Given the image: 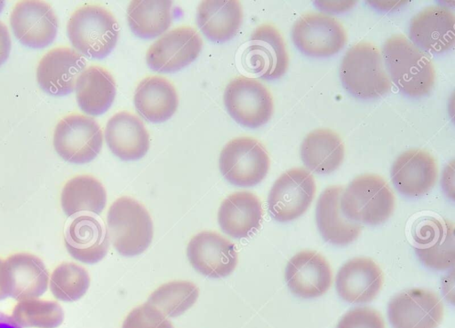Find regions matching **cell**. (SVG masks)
Listing matches in <instances>:
<instances>
[{"mask_svg":"<svg viewBox=\"0 0 455 328\" xmlns=\"http://www.w3.org/2000/svg\"><path fill=\"white\" fill-rule=\"evenodd\" d=\"M382 59L390 80L405 95H427L435 82V68L430 57L403 35L388 37L382 47Z\"/></svg>","mask_w":455,"mask_h":328,"instance_id":"6da1fadb","label":"cell"},{"mask_svg":"<svg viewBox=\"0 0 455 328\" xmlns=\"http://www.w3.org/2000/svg\"><path fill=\"white\" fill-rule=\"evenodd\" d=\"M339 75L345 89L363 99L380 98L392 88L381 52L365 41L355 43L346 51Z\"/></svg>","mask_w":455,"mask_h":328,"instance_id":"7a4b0ae2","label":"cell"},{"mask_svg":"<svg viewBox=\"0 0 455 328\" xmlns=\"http://www.w3.org/2000/svg\"><path fill=\"white\" fill-rule=\"evenodd\" d=\"M67 34L74 50L91 59L106 58L116 45L119 27L110 11L99 4H84L71 14Z\"/></svg>","mask_w":455,"mask_h":328,"instance_id":"3957f363","label":"cell"},{"mask_svg":"<svg viewBox=\"0 0 455 328\" xmlns=\"http://www.w3.org/2000/svg\"><path fill=\"white\" fill-rule=\"evenodd\" d=\"M339 208L349 221L378 225L386 222L394 211V192L381 176L360 175L342 190Z\"/></svg>","mask_w":455,"mask_h":328,"instance_id":"277c9868","label":"cell"},{"mask_svg":"<svg viewBox=\"0 0 455 328\" xmlns=\"http://www.w3.org/2000/svg\"><path fill=\"white\" fill-rule=\"evenodd\" d=\"M108 236L121 255L142 254L153 238V222L143 205L130 197H121L110 206L107 215Z\"/></svg>","mask_w":455,"mask_h":328,"instance_id":"5b68a950","label":"cell"},{"mask_svg":"<svg viewBox=\"0 0 455 328\" xmlns=\"http://www.w3.org/2000/svg\"><path fill=\"white\" fill-rule=\"evenodd\" d=\"M219 166L221 174L230 184L239 187H251L266 177L270 159L259 140L251 137H239L223 147Z\"/></svg>","mask_w":455,"mask_h":328,"instance_id":"8992f818","label":"cell"},{"mask_svg":"<svg viewBox=\"0 0 455 328\" xmlns=\"http://www.w3.org/2000/svg\"><path fill=\"white\" fill-rule=\"evenodd\" d=\"M224 105L228 114L240 125L256 129L266 124L274 113V100L269 90L258 79L240 75L226 86Z\"/></svg>","mask_w":455,"mask_h":328,"instance_id":"52a82bcc","label":"cell"},{"mask_svg":"<svg viewBox=\"0 0 455 328\" xmlns=\"http://www.w3.org/2000/svg\"><path fill=\"white\" fill-rule=\"evenodd\" d=\"M103 133L91 116L71 113L55 126L53 147L66 161L84 164L94 160L101 151Z\"/></svg>","mask_w":455,"mask_h":328,"instance_id":"ba28073f","label":"cell"},{"mask_svg":"<svg viewBox=\"0 0 455 328\" xmlns=\"http://www.w3.org/2000/svg\"><path fill=\"white\" fill-rule=\"evenodd\" d=\"M296 48L314 58H326L337 54L346 45L347 31L335 17L317 12L301 15L291 32Z\"/></svg>","mask_w":455,"mask_h":328,"instance_id":"9c48e42d","label":"cell"},{"mask_svg":"<svg viewBox=\"0 0 455 328\" xmlns=\"http://www.w3.org/2000/svg\"><path fill=\"white\" fill-rule=\"evenodd\" d=\"M315 191V178L307 169L290 168L275 181L269 191L268 212L278 222L292 221L307 210Z\"/></svg>","mask_w":455,"mask_h":328,"instance_id":"30bf717a","label":"cell"},{"mask_svg":"<svg viewBox=\"0 0 455 328\" xmlns=\"http://www.w3.org/2000/svg\"><path fill=\"white\" fill-rule=\"evenodd\" d=\"M247 69L267 81L281 78L289 66L285 41L272 24L263 23L252 32L244 53Z\"/></svg>","mask_w":455,"mask_h":328,"instance_id":"8fae6325","label":"cell"},{"mask_svg":"<svg viewBox=\"0 0 455 328\" xmlns=\"http://www.w3.org/2000/svg\"><path fill=\"white\" fill-rule=\"evenodd\" d=\"M49 284V273L43 261L29 253H16L4 260L0 285L7 297L16 301L43 295Z\"/></svg>","mask_w":455,"mask_h":328,"instance_id":"7c38bea8","label":"cell"},{"mask_svg":"<svg viewBox=\"0 0 455 328\" xmlns=\"http://www.w3.org/2000/svg\"><path fill=\"white\" fill-rule=\"evenodd\" d=\"M14 36L23 45L45 48L56 38L59 21L52 5L44 1H19L10 15Z\"/></svg>","mask_w":455,"mask_h":328,"instance_id":"4fadbf2b","label":"cell"},{"mask_svg":"<svg viewBox=\"0 0 455 328\" xmlns=\"http://www.w3.org/2000/svg\"><path fill=\"white\" fill-rule=\"evenodd\" d=\"M203 40L188 26L177 27L158 38L146 53L148 66L160 73H173L191 64L200 54Z\"/></svg>","mask_w":455,"mask_h":328,"instance_id":"5bb4252c","label":"cell"},{"mask_svg":"<svg viewBox=\"0 0 455 328\" xmlns=\"http://www.w3.org/2000/svg\"><path fill=\"white\" fill-rule=\"evenodd\" d=\"M394 328H437L443 316V304L434 292L411 288L395 295L387 306Z\"/></svg>","mask_w":455,"mask_h":328,"instance_id":"9a60e30c","label":"cell"},{"mask_svg":"<svg viewBox=\"0 0 455 328\" xmlns=\"http://www.w3.org/2000/svg\"><path fill=\"white\" fill-rule=\"evenodd\" d=\"M455 15L448 7L431 5L414 15L410 22V40L426 53L440 54L455 43Z\"/></svg>","mask_w":455,"mask_h":328,"instance_id":"2e32d148","label":"cell"},{"mask_svg":"<svg viewBox=\"0 0 455 328\" xmlns=\"http://www.w3.org/2000/svg\"><path fill=\"white\" fill-rule=\"evenodd\" d=\"M192 267L204 276L220 278L230 275L237 264L235 245L214 231H201L187 247Z\"/></svg>","mask_w":455,"mask_h":328,"instance_id":"e0dca14e","label":"cell"},{"mask_svg":"<svg viewBox=\"0 0 455 328\" xmlns=\"http://www.w3.org/2000/svg\"><path fill=\"white\" fill-rule=\"evenodd\" d=\"M83 55L70 47L48 51L39 60L36 80L40 88L52 96H67L75 90L79 74L85 69Z\"/></svg>","mask_w":455,"mask_h":328,"instance_id":"ac0fdd59","label":"cell"},{"mask_svg":"<svg viewBox=\"0 0 455 328\" xmlns=\"http://www.w3.org/2000/svg\"><path fill=\"white\" fill-rule=\"evenodd\" d=\"M284 277L291 292L304 299L324 294L332 282L328 262L311 250L300 251L293 255L286 265Z\"/></svg>","mask_w":455,"mask_h":328,"instance_id":"d6986e66","label":"cell"},{"mask_svg":"<svg viewBox=\"0 0 455 328\" xmlns=\"http://www.w3.org/2000/svg\"><path fill=\"white\" fill-rule=\"evenodd\" d=\"M438 167L427 151L410 149L402 152L391 168V179L396 190L407 197H419L435 184Z\"/></svg>","mask_w":455,"mask_h":328,"instance_id":"ffe728a7","label":"cell"},{"mask_svg":"<svg viewBox=\"0 0 455 328\" xmlns=\"http://www.w3.org/2000/svg\"><path fill=\"white\" fill-rule=\"evenodd\" d=\"M415 252L427 267L437 270L452 268L455 262L453 224L427 218L414 230Z\"/></svg>","mask_w":455,"mask_h":328,"instance_id":"44dd1931","label":"cell"},{"mask_svg":"<svg viewBox=\"0 0 455 328\" xmlns=\"http://www.w3.org/2000/svg\"><path fill=\"white\" fill-rule=\"evenodd\" d=\"M379 267L370 258L347 261L339 269L335 285L341 299L349 303H368L379 294L383 285Z\"/></svg>","mask_w":455,"mask_h":328,"instance_id":"7402d4cb","label":"cell"},{"mask_svg":"<svg viewBox=\"0 0 455 328\" xmlns=\"http://www.w3.org/2000/svg\"><path fill=\"white\" fill-rule=\"evenodd\" d=\"M105 140L109 150L122 160H137L149 148V134L137 115L121 111L107 122Z\"/></svg>","mask_w":455,"mask_h":328,"instance_id":"603a6c76","label":"cell"},{"mask_svg":"<svg viewBox=\"0 0 455 328\" xmlns=\"http://www.w3.org/2000/svg\"><path fill=\"white\" fill-rule=\"evenodd\" d=\"M108 246L107 230L92 215H78L66 230V249L75 260L81 262L93 264L101 261L108 253Z\"/></svg>","mask_w":455,"mask_h":328,"instance_id":"cb8c5ba5","label":"cell"},{"mask_svg":"<svg viewBox=\"0 0 455 328\" xmlns=\"http://www.w3.org/2000/svg\"><path fill=\"white\" fill-rule=\"evenodd\" d=\"M343 188L330 185L320 194L315 207V221L323 238L335 246H346L357 238L361 223L347 219L339 208Z\"/></svg>","mask_w":455,"mask_h":328,"instance_id":"d4e9b609","label":"cell"},{"mask_svg":"<svg viewBox=\"0 0 455 328\" xmlns=\"http://www.w3.org/2000/svg\"><path fill=\"white\" fill-rule=\"evenodd\" d=\"M263 210L259 198L250 191H236L220 204L218 222L221 230L234 238H248L259 228Z\"/></svg>","mask_w":455,"mask_h":328,"instance_id":"484cf974","label":"cell"},{"mask_svg":"<svg viewBox=\"0 0 455 328\" xmlns=\"http://www.w3.org/2000/svg\"><path fill=\"white\" fill-rule=\"evenodd\" d=\"M133 101L137 112L153 123L169 120L175 113L179 104L175 87L160 75L142 79L136 87Z\"/></svg>","mask_w":455,"mask_h":328,"instance_id":"4316f807","label":"cell"},{"mask_svg":"<svg viewBox=\"0 0 455 328\" xmlns=\"http://www.w3.org/2000/svg\"><path fill=\"white\" fill-rule=\"evenodd\" d=\"M196 23L211 41L232 39L243 23V8L237 0H205L196 10Z\"/></svg>","mask_w":455,"mask_h":328,"instance_id":"83f0119b","label":"cell"},{"mask_svg":"<svg viewBox=\"0 0 455 328\" xmlns=\"http://www.w3.org/2000/svg\"><path fill=\"white\" fill-rule=\"evenodd\" d=\"M345 148L341 137L330 129L310 131L300 145V157L307 169L318 174H331L344 160Z\"/></svg>","mask_w":455,"mask_h":328,"instance_id":"f1b7e54d","label":"cell"},{"mask_svg":"<svg viewBox=\"0 0 455 328\" xmlns=\"http://www.w3.org/2000/svg\"><path fill=\"white\" fill-rule=\"evenodd\" d=\"M116 90L112 74L104 67L95 65L85 67L75 85L79 107L92 116L108 111L115 99Z\"/></svg>","mask_w":455,"mask_h":328,"instance_id":"f546056e","label":"cell"},{"mask_svg":"<svg viewBox=\"0 0 455 328\" xmlns=\"http://www.w3.org/2000/svg\"><path fill=\"white\" fill-rule=\"evenodd\" d=\"M107 203L103 184L90 175H79L69 179L60 193V205L67 216L80 213L100 215Z\"/></svg>","mask_w":455,"mask_h":328,"instance_id":"4dcf8cb0","label":"cell"},{"mask_svg":"<svg viewBox=\"0 0 455 328\" xmlns=\"http://www.w3.org/2000/svg\"><path fill=\"white\" fill-rule=\"evenodd\" d=\"M172 2L169 0H133L127 7V21L140 38L160 36L172 22Z\"/></svg>","mask_w":455,"mask_h":328,"instance_id":"1f68e13d","label":"cell"},{"mask_svg":"<svg viewBox=\"0 0 455 328\" xmlns=\"http://www.w3.org/2000/svg\"><path fill=\"white\" fill-rule=\"evenodd\" d=\"M199 295L197 286L189 281H171L155 290L148 302L165 316L176 317L190 308Z\"/></svg>","mask_w":455,"mask_h":328,"instance_id":"d6a6232c","label":"cell"},{"mask_svg":"<svg viewBox=\"0 0 455 328\" xmlns=\"http://www.w3.org/2000/svg\"><path fill=\"white\" fill-rule=\"evenodd\" d=\"M11 316L22 328H56L62 324L64 312L58 302L36 298L20 301Z\"/></svg>","mask_w":455,"mask_h":328,"instance_id":"836d02e7","label":"cell"},{"mask_svg":"<svg viewBox=\"0 0 455 328\" xmlns=\"http://www.w3.org/2000/svg\"><path fill=\"white\" fill-rule=\"evenodd\" d=\"M50 290L60 301L71 302L81 299L90 286L88 271L75 262H63L51 274Z\"/></svg>","mask_w":455,"mask_h":328,"instance_id":"e575fe53","label":"cell"},{"mask_svg":"<svg viewBox=\"0 0 455 328\" xmlns=\"http://www.w3.org/2000/svg\"><path fill=\"white\" fill-rule=\"evenodd\" d=\"M122 328H174L155 306L146 302L134 308L124 320Z\"/></svg>","mask_w":455,"mask_h":328,"instance_id":"d590c367","label":"cell"},{"mask_svg":"<svg viewBox=\"0 0 455 328\" xmlns=\"http://www.w3.org/2000/svg\"><path fill=\"white\" fill-rule=\"evenodd\" d=\"M336 328H385V322L377 310L357 307L347 311Z\"/></svg>","mask_w":455,"mask_h":328,"instance_id":"8d00e7d4","label":"cell"},{"mask_svg":"<svg viewBox=\"0 0 455 328\" xmlns=\"http://www.w3.org/2000/svg\"><path fill=\"white\" fill-rule=\"evenodd\" d=\"M314 3L323 12L341 13L352 9L356 1H315Z\"/></svg>","mask_w":455,"mask_h":328,"instance_id":"74e56055","label":"cell"},{"mask_svg":"<svg viewBox=\"0 0 455 328\" xmlns=\"http://www.w3.org/2000/svg\"><path fill=\"white\" fill-rule=\"evenodd\" d=\"M12 40L6 25L0 20V66L8 59Z\"/></svg>","mask_w":455,"mask_h":328,"instance_id":"f35d334b","label":"cell"},{"mask_svg":"<svg viewBox=\"0 0 455 328\" xmlns=\"http://www.w3.org/2000/svg\"><path fill=\"white\" fill-rule=\"evenodd\" d=\"M442 185L446 195L451 199L454 198V161L453 160L445 167L442 176Z\"/></svg>","mask_w":455,"mask_h":328,"instance_id":"ab89813d","label":"cell"},{"mask_svg":"<svg viewBox=\"0 0 455 328\" xmlns=\"http://www.w3.org/2000/svg\"><path fill=\"white\" fill-rule=\"evenodd\" d=\"M369 4L380 11H390L405 4V1H368Z\"/></svg>","mask_w":455,"mask_h":328,"instance_id":"60d3db41","label":"cell"},{"mask_svg":"<svg viewBox=\"0 0 455 328\" xmlns=\"http://www.w3.org/2000/svg\"><path fill=\"white\" fill-rule=\"evenodd\" d=\"M0 328H22L14 319L3 312H0Z\"/></svg>","mask_w":455,"mask_h":328,"instance_id":"b9f144b4","label":"cell"},{"mask_svg":"<svg viewBox=\"0 0 455 328\" xmlns=\"http://www.w3.org/2000/svg\"><path fill=\"white\" fill-rule=\"evenodd\" d=\"M3 262H4V260L2 258H0V271H1V268H2ZM5 298H7V296L3 292L2 288H1V285H0V301L4 300Z\"/></svg>","mask_w":455,"mask_h":328,"instance_id":"7bdbcfd3","label":"cell"},{"mask_svg":"<svg viewBox=\"0 0 455 328\" xmlns=\"http://www.w3.org/2000/svg\"><path fill=\"white\" fill-rule=\"evenodd\" d=\"M4 7V1L0 0V13L3 11Z\"/></svg>","mask_w":455,"mask_h":328,"instance_id":"ee69618b","label":"cell"}]
</instances>
